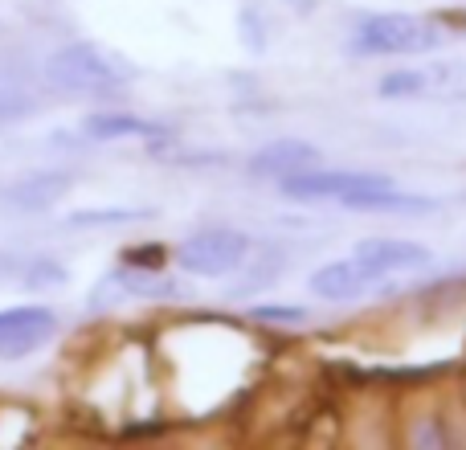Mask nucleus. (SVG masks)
Segmentation results:
<instances>
[{"mask_svg": "<svg viewBox=\"0 0 466 450\" xmlns=\"http://www.w3.org/2000/svg\"><path fill=\"white\" fill-rule=\"evenodd\" d=\"M249 320L254 323H274V328H295V323L307 320L303 307H282V303H262L249 312Z\"/></svg>", "mask_w": 466, "mask_h": 450, "instance_id": "obj_14", "label": "nucleus"}, {"mask_svg": "<svg viewBox=\"0 0 466 450\" xmlns=\"http://www.w3.org/2000/svg\"><path fill=\"white\" fill-rule=\"evenodd\" d=\"M274 274H279V254L270 258V266H266V262H258L254 271H249L246 279L238 282V287H229V295H233V299H246V295H254V291H262L266 282H274Z\"/></svg>", "mask_w": 466, "mask_h": 450, "instance_id": "obj_15", "label": "nucleus"}, {"mask_svg": "<svg viewBox=\"0 0 466 450\" xmlns=\"http://www.w3.org/2000/svg\"><path fill=\"white\" fill-rule=\"evenodd\" d=\"M82 136L86 139H164L168 136V123L144 119V115H127V111H98L82 119Z\"/></svg>", "mask_w": 466, "mask_h": 450, "instance_id": "obj_11", "label": "nucleus"}, {"mask_svg": "<svg viewBox=\"0 0 466 450\" xmlns=\"http://www.w3.org/2000/svg\"><path fill=\"white\" fill-rule=\"evenodd\" d=\"M380 98H459L466 95V66L462 62H430L410 70H389L377 82Z\"/></svg>", "mask_w": 466, "mask_h": 450, "instance_id": "obj_5", "label": "nucleus"}, {"mask_svg": "<svg viewBox=\"0 0 466 450\" xmlns=\"http://www.w3.org/2000/svg\"><path fill=\"white\" fill-rule=\"evenodd\" d=\"M131 66L115 57L111 49L90 46V41H74L46 57V82L54 90H70V95H111V90L127 87Z\"/></svg>", "mask_w": 466, "mask_h": 450, "instance_id": "obj_1", "label": "nucleus"}, {"mask_svg": "<svg viewBox=\"0 0 466 450\" xmlns=\"http://www.w3.org/2000/svg\"><path fill=\"white\" fill-rule=\"evenodd\" d=\"M57 332V315L49 307H37V303H21L16 320L0 332V356L5 361H21V356L37 353L41 344H49Z\"/></svg>", "mask_w": 466, "mask_h": 450, "instance_id": "obj_8", "label": "nucleus"}, {"mask_svg": "<svg viewBox=\"0 0 466 450\" xmlns=\"http://www.w3.org/2000/svg\"><path fill=\"white\" fill-rule=\"evenodd\" d=\"M352 46L360 54H377V57H410V54L442 49L446 33L438 29L434 16L421 13H372L356 25Z\"/></svg>", "mask_w": 466, "mask_h": 450, "instance_id": "obj_2", "label": "nucleus"}, {"mask_svg": "<svg viewBox=\"0 0 466 450\" xmlns=\"http://www.w3.org/2000/svg\"><path fill=\"white\" fill-rule=\"evenodd\" d=\"M282 197L290 201H336L344 205L352 193H364V189H380V185H393V177L385 172H360V169H307L295 172V177L279 180Z\"/></svg>", "mask_w": 466, "mask_h": 450, "instance_id": "obj_4", "label": "nucleus"}, {"mask_svg": "<svg viewBox=\"0 0 466 450\" xmlns=\"http://www.w3.org/2000/svg\"><path fill=\"white\" fill-rule=\"evenodd\" d=\"M352 258L372 271L377 279H389V274H413V271H426L434 262L430 246L410 238H364L352 246Z\"/></svg>", "mask_w": 466, "mask_h": 450, "instance_id": "obj_6", "label": "nucleus"}, {"mask_svg": "<svg viewBox=\"0 0 466 450\" xmlns=\"http://www.w3.org/2000/svg\"><path fill=\"white\" fill-rule=\"evenodd\" d=\"M144 213L139 210H82V213H70L74 230H86V225H123V221H139Z\"/></svg>", "mask_w": 466, "mask_h": 450, "instance_id": "obj_13", "label": "nucleus"}, {"mask_svg": "<svg viewBox=\"0 0 466 450\" xmlns=\"http://www.w3.org/2000/svg\"><path fill=\"white\" fill-rule=\"evenodd\" d=\"M249 258V233L233 230V225H209L185 238L172 254V262L193 279H226V274L241 271Z\"/></svg>", "mask_w": 466, "mask_h": 450, "instance_id": "obj_3", "label": "nucleus"}, {"mask_svg": "<svg viewBox=\"0 0 466 450\" xmlns=\"http://www.w3.org/2000/svg\"><path fill=\"white\" fill-rule=\"evenodd\" d=\"M319 164V148L307 144V139H274V144L258 148L254 156H249L246 169L254 172V177H270V180H287L295 177V172H307Z\"/></svg>", "mask_w": 466, "mask_h": 450, "instance_id": "obj_9", "label": "nucleus"}, {"mask_svg": "<svg viewBox=\"0 0 466 450\" xmlns=\"http://www.w3.org/2000/svg\"><path fill=\"white\" fill-rule=\"evenodd\" d=\"M25 111H33L29 98H16V95H0V119H21Z\"/></svg>", "mask_w": 466, "mask_h": 450, "instance_id": "obj_16", "label": "nucleus"}, {"mask_svg": "<svg viewBox=\"0 0 466 450\" xmlns=\"http://www.w3.org/2000/svg\"><path fill=\"white\" fill-rule=\"evenodd\" d=\"M74 177L70 172H29V177L13 180V185L0 193V201L8 210H21V213H41L49 205H57L66 193H70Z\"/></svg>", "mask_w": 466, "mask_h": 450, "instance_id": "obj_10", "label": "nucleus"}, {"mask_svg": "<svg viewBox=\"0 0 466 450\" xmlns=\"http://www.w3.org/2000/svg\"><path fill=\"white\" fill-rule=\"evenodd\" d=\"M377 282H380L377 274L364 271V266L348 254V258H336V262L315 266L311 279H307V287H311V295L323 299V303H352V299L369 295Z\"/></svg>", "mask_w": 466, "mask_h": 450, "instance_id": "obj_7", "label": "nucleus"}, {"mask_svg": "<svg viewBox=\"0 0 466 450\" xmlns=\"http://www.w3.org/2000/svg\"><path fill=\"white\" fill-rule=\"evenodd\" d=\"M434 205H438V201L410 193V189H401V185L393 180V185L352 193V197L344 201V210H352V213H430Z\"/></svg>", "mask_w": 466, "mask_h": 450, "instance_id": "obj_12", "label": "nucleus"}]
</instances>
